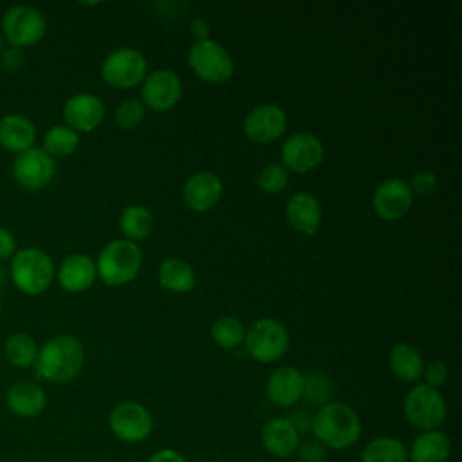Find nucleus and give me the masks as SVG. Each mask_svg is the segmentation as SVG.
<instances>
[{
  "instance_id": "1",
  "label": "nucleus",
  "mask_w": 462,
  "mask_h": 462,
  "mask_svg": "<svg viewBox=\"0 0 462 462\" xmlns=\"http://www.w3.org/2000/svg\"><path fill=\"white\" fill-rule=\"evenodd\" d=\"M85 348L81 341L70 334H60L45 341L38 348L34 372L49 383H69L83 368Z\"/></svg>"
},
{
  "instance_id": "2",
  "label": "nucleus",
  "mask_w": 462,
  "mask_h": 462,
  "mask_svg": "<svg viewBox=\"0 0 462 462\" xmlns=\"http://www.w3.org/2000/svg\"><path fill=\"white\" fill-rule=\"evenodd\" d=\"M314 439L330 449H346L361 437V419L345 402H328L312 415Z\"/></svg>"
},
{
  "instance_id": "3",
  "label": "nucleus",
  "mask_w": 462,
  "mask_h": 462,
  "mask_svg": "<svg viewBox=\"0 0 462 462\" xmlns=\"http://www.w3.org/2000/svg\"><path fill=\"white\" fill-rule=\"evenodd\" d=\"M143 251L126 238L108 242L97 254L96 274L108 287H121L130 283L141 269Z\"/></svg>"
},
{
  "instance_id": "4",
  "label": "nucleus",
  "mask_w": 462,
  "mask_h": 462,
  "mask_svg": "<svg viewBox=\"0 0 462 462\" xmlns=\"http://www.w3.org/2000/svg\"><path fill=\"white\" fill-rule=\"evenodd\" d=\"M9 273L14 287L27 296L45 292L56 274L52 258L38 247H23L16 251L11 258Z\"/></svg>"
},
{
  "instance_id": "5",
  "label": "nucleus",
  "mask_w": 462,
  "mask_h": 462,
  "mask_svg": "<svg viewBox=\"0 0 462 462\" xmlns=\"http://www.w3.org/2000/svg\"><path fill=\"white\" fill-rule=\"evenodd\" d=\"M247 354L258 363L278 361L289 350V332L274 318L256 319L244 336Z\"/></svg>"
},
{
  "instance_id": "6",
  "label": "nucleus",
  "mask_w": 462,
  "mask_h": 462,
  "mask_svg": "<svg viewBox=\"0 0 462 462\" xmlns=\"http://www.w3.org/2000/svg\"><path fill=\"white\" fill-rule=\"evenodd\" d=\"M402 413L420 431L439 430L446 419V401L439 390L419 383L404 395Z\"/></svg>"
},
{
  "instance_id": "7",
  "label": "nucleus",
  "mask_w": 462,
  "mask_h": 462,
  "mask_svg": "<svg viewBox=\"0 0 462 462\" xmlns=\"http://www.w3.org/2000/svg\"><path fill=\"white\" fill-rule=\"evenodd\" d=\"M0 29L4 42L11 47L25 49L42 42L47 32V20L31 5H13L4 13Z\"/></svg>"
},
{
  "instance_id": "8",
  "label": "nucleus",
  "mask_w": 462,
  "mask_h": 462,
  "mask_svg": "<svg viewBox=\"0 0 462 462\" xmlns=\"http://www.w3.org/2000/svg\"><path fill=\"white\" fill-rule=\"evenodd\" d=\"M148 74V63L141 51L132 47H121L112 51L101 63L103 81L119 90L137 87Z\"/></svg>"
},
{
  "instance_id": "9",
  "label": "nucleus",
  "mask_w": 462,
  "mask_h": 462,
  "mask_svg": "<svg viewBox=\"0 0 462 462\" xmlns=\"http://www.w3.org/2000/svg\"><path fill=\"white\" fill-rule=\"evenodd\" d=\"M188 65L197 78L208 83H224L233 76V58L215 40H199L188 51Z\"/></svg>"
},
{
  "instance_id": "10",
  "label": "nucleus",
  "mask_w": 462,
  "mask_h": 462,
  "mask_svg": "<svg viewBox=\"0 0 462 462\" xmlns=\"http://www.w3.org/2000/svg\"><path fill=\"white\" fill-rule=\"evenodd\" d=\"M56 173V161L38 146L18 153L13 161V177L16 184L27 191L43 189Z\"/></svg>"
},
{
  "instance_id": "11",
  "label": "nucleus",
  "mask_w": 462,
  "mask_h": 462,
  "mask_svg": "<svg viewBox=\"0 0 462 462\" xmlns=\"http://www.w3.org/2000/svg\"><path fill=\"white\" fill-rule=\"evenodd\" d=\"M110 431L123 442H141L150 437L153 419L146 406L135 401L116 404L108 415Z\"/></svg>"
},
{
  "instance_id": "12",
  "label": "nucleus",
  "mask_w": 462,
  "mask_h": 462,
  "mask_svg": "<svg viewBox=\"0 0 462 462\" xmlns=\"http://www.w3.org/2000/svg\"><path fill=\"white\" fill-rule=\"evenodd\" d=\"M280 153L287 171L307 173L323 162L325 146L318 135L310 132H296L283 141Z\"/></svg>"
},
{
  "instance_id": "13",
  "label": "nucleus",
  "mask_w": 462,
  "mask_h": 462,
  "mask_svg": "<svg viewBox=\"0 0 462 462\" xmlns=\"http://www.w3.org/2000/svg\"><path fill=\"white\" fill-rule=\"evenodd\" d=\"M141 85L143 105L155 112H166L173 108L182 96V81L170 69H157L148 72Z\"/></svg>"
},
{
  "instance_id": "14",
  "label": "nucleus",
  "mask_w": 462,
  "mask_h": 462,
  "mask_svg": "<svg viewBox=\"0 0 462 462\" xmlns=\"http://www.w3.org/2000/svg\"><path fill=\"white\" fill-rule=\"evenodd\" d=\"M287 130V114L278 105L254 106L244 119V134L258 144H269L280 139Z\"/></svg>"
},
{
  "instance_id": "15",
  "label": "nucleus",
  "mask_w": 462,
  "mask_h": 462,
  "mask_svg": "<svg viewBox=\"0 0 462 462\" xmlns=\"http://www.w3.org/2000/svg\"><path fill=\"white\" fill-rule=\"evenodd\" d=\"M413 204V193L406 180L386 179L383 180L372 197V208L381 220H401Z\"/></svg>"
},
{
  "instance_id": "16",
  "label": "nucleus",
  "mask_w": 462,
  "mask_h": 462,
  "mask_svg": "<svg viewBox=\"0 0 462 462\" xmlns=\"http://www.w3.org/2000/svg\"><path fill=\"white\" fill-rule=\"evenodd\" d=\"M63 119L74 132H92L105 119L103 101L90 92H79L70 96L63 105Z\"/></svg>"
},
{
  "instance_id": "17",
  "label": "nucleus",
  "mask_w": 462,
  "mask_h": 462,
  "mask_svg": "<svg viewBox=\"0 0 462 462\" xmlns=\"http://www.w3.org/2000/svg\"><path fill=\"white\" fill-rule=\"evenodd\" d=\"M303 374L296 366H280L265 381V397L278 408H292L301 401Z\"/></svg>"
},
{
  "instance_id": "18",
  "label": "nucleus",
  "mask_w": 462,
  "mask_h": 462,
  "mask_svg": "<svg viewBox=\"0 0 462 462\" xmlns=\"http://www.w3.org/2000/svg\"><path fill=\"white\" fill-rule=\"evenodd\" d=\"M224 191L222 180L211 171L193 173L182 188V200L191 211H208L217 206Z\"/></svg>"
},
{
  "instance_id": "19",
  "label": "nucleus",
  "mask_w": 462,
  "mask_h": 462,
  "mask_svg": "<svg viewBox=\"0 0 462 462\" xmlns=\"http://www.w3.org/2000/svg\"><path fill=\"white\" fill-rule=\"evenodd\" d=\"M285 218L294 231L314 235L321 224V204L312 193L296 191L285 204Z\"/></svg>"
},
{
  "instance_id": "20",
  "label": "nucleus",
  "mask_w": 462,
  "mask_h": 462,
  "mask_svg": "<svg viewBox=\"0 0 462 462\" xmlns=\"http://www.w3.org/2000/svg\"><path fill=\"white\" fill-rule=\"evenodd\" d=\"M5 404L13 415L20 419H34L47 408V393L36 383L18 381L5 392Z\"/></svg>"
},
{
  "instance_id": "21",
  "label": "nucleus",
  "mask_w": 462,
  "mask_h": 462,
  "mask_svg": "<svg viewBox=\"0 0 462 462\" xmlns=\"http://www.w3.org/2000/svg\"><path fill=\"white\" fill-rule=\"evenodd\" d=\"M58 282L67 292H83L92 287L96 280V262L83 253L65 256L58 267Z\"/></svg>"
},
{
  "instance_id": "22",
  "label": "nucleus",
  "mask_w": 462,
  "mask_h": 462,
  "mask_svg": "<svg viewBox=\"0 0 462 462\" xmlns=\"http://www.w3.org/2000/svg\"><path fill=\"white\" fill-rule=\"evenodd\" d=\"M262 444L271 457L289 458L300 446V435L285 417H274L262 428Z\"/></svg>"
},
{
  "instance_id": "23",
  "label": "nucleus",
  "mask_w": 462,
  "mask_h": 462,
  "mask_svg": "<svg viewBox=\"0 0 462 462\" xmlns=\"http://www.w3.org/2000/svg\"><path fill=\"white\" fill-rule=\"evenodd\" d=\"M36 128L31 119L20 114H7L0 119V146L11 153H22L34 146Z\"/></svg>"
},
{
  "instance_id": "24",
  "label": "nucleus",
  "mask_w": 462,
  "mask_h": 462,
  "mask_svg": "<svg viewBox=\"0 0 462 462\" xmlns=\"http://www.w3.org/2000/svg\"><path fill=\"white\" fill-rule=\"evenodd\" d=\"M449 455V437L440 430L420 431L408 449V460L411 462H448Z\"/></svg>"
},
{
  "instance_id": "25",
  "label": "nucleus",
  "mask_w": 462,
  "mask_h": 462,
  "mask_svg": "<svg viewBox=\"0 0 462 462\" xmlns=\"http://www.w3.org/2000/svg\"><path fill=\"white\" fill-rule=\"evenodd\" d=\"M388 365L399 381L415 383L422 377V368H424L422 356L410 343L393 345L388 356Z\"/></svg>"
},
{
  "instance_id": "26",
  "label": "nucleus",
  "mask_w": 462,
  "mask_h": 462,
  "mask_svg": "<svg viewBox=\"0 0 462 462\" xmlns=\"http://www.w3.org/2000/svg\"><path fill=\"white\" fill-rule=\"evenodd\" d=\"M157 278L162 289L173 294H186L195 287L193 267L180 258H166L161 262Z\"/></svg>"
},
{
  "instance_id": "27",
  "label": "nucleus",
  "mask_w": 462,
  "mask_h": 462,
  "mask_svg": "<svg viewBox=\"0 0 462 462\" xmlns=\"http://www.w3.org/2000/svg\"><path fill=\"white\" fill-rule=\"evenodd\" d=\"M361 462H408V448L395 437H375L365 446Z\"/></svg>"
},
{
  "instance_id": "28",
  "label": "nucleus",
  "mask_w": 462,
  "mask_h": 462,
  "mask_svg": "<svg viewBox=\"0 0 462 462\" xmlns=\"http://www.w3.org/2000/svg\"><path fill=\"white\" fill-rule=\"evenodd\" d=\"M153 215L150 209L139 204L126 206L119 217V227L126 240H143L153 231Z\"/></svg>"
},
{
  "instance_id": "29",
  "label": "nucleus",
  "mask_w": 462,
  "mask_h": 462,
  "mask_svg": "<svg viewBox=\"0 0 462 462\" xmlns=\"http://www.w3.org/2000/svg\"><path fill=\"white\" fill-rule=\"evenodd\" d=\"M38 348L40 346L31 334L14 332L4 343V356L16 368H29L36 361Z\"/></svg>"
},
{
  "instance_id": "30",
  "label": "nucleus",
  "mask_w": 462,
  "mask_h": 462,
  "mask_svg": "<svg viewBox=\"0 0 462 462\" xmlns=\"http://www.w3.org/2000/svg\"><path fill=\"white\" fill-rule=\"evenodd\" d=\"M79 144V134L69 128L67 125H54L43 135V150L52 157H67L76 152Z\"/></svg>"
},
{
  "instance_id": "31",
  "label": "nucleus",
  "mask_w": 462,
  "mask_h": 462,
  "mask_svg": "<svg viewBox=\"0 0 462 462\" xmlns=\"http://www.w3.org/2000/svg\"><path fill=\"white\" fill-rule=\"evenodd\" d=\"M332 381L328 379V375H325L323 372L318 370H310L307 374H303V393L301 399L316 408H321L328 402H332Z\"/></svg>"
},
{
  "instance_id": "32",
  "label": "nucleus",
  "mask_w": 462,
  "mask_h": 462,
  "mask_svg": "<svg viewBox=\"0 0 462 462\" xmlns=\"http://www.w3.org/2000/svg\"><path fill=\"white\" fill-rule=\"evenodd\" d=\"M244 336L245 327L235 316H220L211 325V337L220 348H236L240 343H244Z\"/></svg>"
},
{
  "instance_id": "33",
  "label": "nucleus",
  "mask_w": 462,
  "mask_h": 462,
  "mask_svg": "<svg viewBox=\"0 0 462 462\" xmlns=\"http://www.w3.org/2000/svg\"><path fill=\"white\" fill-rule=\"evenodd\" d=\"M256 182L262 191H265L269 195H276L285 189V186L289 182V171L283 164L271 162L260 170Z\"/></svg>"
},
{
  "instance_id": "34",
  "label": "nucleus",
  "mask_w": 462,
  "mask_h": 462,
  "mask_svg": "<svg viewBox=\"0 0 462 462\" xmlns=\"http://www.w3.org/2000/svg\"><path fill=\"white\" fill-rule=\"evenodd\" d=\"M144 119V105L143 101L130 97V99H123L114 112V121L117 123L119 128L123 130H134L135 126L141 125V121Z\"/></svg>"
},
{
  "instance_id": "35",
  "label": "nucleus",
  "mask_w": 462,
  "mask_h": 462,
  "mask_svg": "<svg viewBox=\"0 0 462 462\" xmlns=\"http://www.w3.org/2000/svg\"><path fill=\"white\" fill-rule=\"evenodd\" d=\"M422 377H424V384L439 390L442 384H446V381L449 377V370L442 361L435 359V361H430L422 368Z\"/></svg>"
},
{
  "instance_id": "36",
  "label": "nucleus",
  "mask_w": 462,
  "mask_h": 462,
  "mask_svg": "<svg viewBox=\"0 0 462 462\" xmlns=\"http://www.w3.org/2000/svg\"><path fill=\"white\" fill-rule=\"evenodd\" d=\"M296 455L301 462H325L327 460V448L319 440L310 439V440L300 442V446L296 449Z\"/></svg>"
},
{
  "instance_id": "37",
  "label": "nucleus",
  "mask_w": 462,
  "mask_h": 462,
  "mask_svg": "<svg viewBox=\"0 0 462 462\" xmlns=\"http://www.w3.org/2000/svg\"><path fill=\"white\" fill-rule=\"evenodd\" d=\"M25 63V54H23V49H18V47H4V51L0 52V67L9 72V74H14L18 72Z\"/></svg>"
},
{
  "instance_id": "38",
  "label": "nucleus",
  "mask_w": 462,
  "mask_h": 462,
  "mask_svg": "<svg viewBox=\"0 0 462 462\" xmlns=\"http://www.w3.org/2000/svg\"><path fill=\"white\" fill-rule=\"evenodd\" d=\"M411 193H419V195H430L435 188H437V177L433 171H417L411 177V182L408 184Z\"/></svg>"
},
{
  "instance_id": "39",
  "label": "nucleus",
  "mask_w": 462,
  "mask_h": 462,
  "mask_svg": "<svg viewBox=\"0 0 462 462\" xmlns=\"http://www.w3.org/2000/svg\"><path fill=\"white\" fill-rule=\"evenodd\" d=\"M285 419L291 422V426L296 430L298 435L310 433V430H312V415L309 411H305V410H300V408L291 410L285 415Z\"/></svg>"
},
{
  "instance_id": "40",
  "label": "nucleus",
  "mask_w": 462,
  "mask_h": 462,
  "mask_svg": "<svg viewBox=\"0 0 462 462\" xmlns=\"http://www.w3.org/2000/svg\"><path fill=\"white\" fill-rule=\"evenodd\" d=\"M16 254V238L7 227H0V262L11 260Z\"/></svg>"
},
{
  "instance_id": "41",
  "label": "nucleus",
  "mask_w": 462,
  "mask_h": 462,
  "mask_svg": "<svg viewBox=\"0 0 462 462\" xmlns=\"http://www.w3.org/2000/svg\"><path fill=\"white\" fill-rule=\"evenodd\" d=\"M146 462H186V458L179 451L166 448V449L155 451Z\"/></svg>"
},
{
  "instance_id": "42",
  "label": "nucleus",
  "mask_w": 462,
  "mask_h": 462,
  "mask_svg": "<svg viewBox=\"0 0 462 462\" xmlns=\"http://www.w3.org/2000/svg\"><path fill=\"white\" fill-rule=\"evenodd\" d=\"M189 29H191V34L195 36V42L199 40H206L208 34H209V23L204 16H197L189 22Z\"/></svg>"
},
{
  "instance_id": "43",
  "label": "nucleus",
  "mask_w": 462,
  "mask_h": 462,
  "mask_svg": "<svg viewBox=\"0 0 462 462\" xmlns=\"http://www.w3.org/2000/svg\"><path fill=\"white\" fill-rule=\"evenodd\" d=\"M4 43H5V42H4V38H2V34H0V52L4 51Z\"/></svg>"
},
{
  "instance_id": "44",
  "label": "nucleus",
  "mask_w": 462,
  "mask_h": 462,
  "mask_svg": "<svg viewBox=\"0 0 462 462\" xmlns=\"http://www.w3.org/2000/svg\"><path fill=\"white\" fill-rule=\"evenodd\" d=\"M0 312H2V296H0Z\"/></svg>"
}]
</instances>
